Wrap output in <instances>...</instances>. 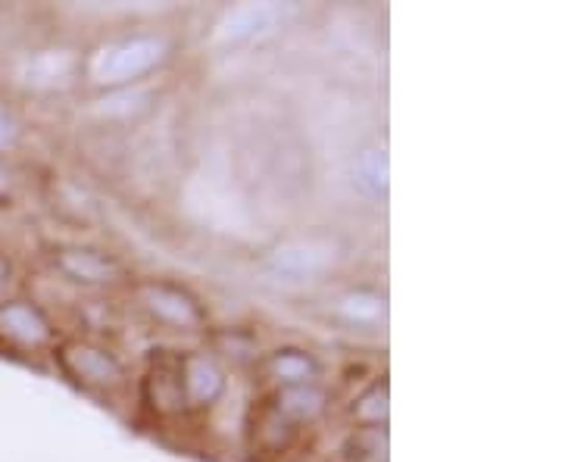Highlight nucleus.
Instances as JSON below:
<instances>
[{
  "label": "nucleus",
  "mask_w": 562,
  "mask_h": 462,
  "mask_svg": "<svg viewBox=\"0 0 562 462\" xmlns=\"http://www.w3.org/2000/svg\"><path fill=\"white\" fill-rule=\"evenodd\" d=\"M166 41L157 35H135V38H122L116 44H106L94 54L91 60V76L98 84H125L140 76H147L150 69H157L166 57Z\"/></svg>",
  "instance_id": "f257e3e1"
},
{
  "label": "nucleus",
  "mask_w": 562,
  "mask_h": 462,
  "mask_svg": "<svg viewBox=\"0 0 562 462\" xmlns=\"http://www.w3.org/2000/svg\"><path fill=\"white\" fill-rule=\"evenodd\" d=\"M63 372L88 391H116L125 384L122 362L98 343L69 341L57 350Z\"/></svg>",
  "instance_id": "f03ea898"
},
{
  "label": "nucleus",
  "mask_w": 562,
  "mask_h": 462,
  "mask_svg": "<svg viewBox=\"0 0 562 462\" xmlns=\"http://www.w3.org/2000/svg\"><path fill=\"white\" fill-rule=\"evenodd\" d=\"M140 306L160 319L162 325H172L181 331H201L203 328V309L188 291H181L176 284L166 282H147L138 288Z\"/></svg>",
  "instance_id": "7ed1b4c3"
},
{
  "label": "nucleus",
  "mask_w": 562,
  "mask_h": 462,
  "mask_svg": "<svg viewBox=\"0 0 562 462\" xmlns=\"http://www.w3.org/2000/svg\"><path fill=\"white\" fill-rule=\"evenodd\" d=\"M0 338L22 350H38L54 341V325L35 303L7 301L0 303Z\"/></svg>",
  "instance_id": "20e7f679"
},
{
  "label": "nucleus",
  "mask_w": 562,
  "mask_h": 462,
  "mask_svg": "<svg viewBox=\"0 0 562 462\" xmlns=\"http://www.w3.org/2000/svg\"><path fill=\"white\" fill-rule=\"evenodd\" d=\"M288 13H291V7H279V3H244L220 22L216 41L220 44H241V41L262 38V35L276 32Z\"/></svg>",
  "instance_id": "39448f33"
},
{
  "label": "nucleus",
  "mask_w": 562,
  "mask_h": 462,
  "mask_svg": "<svg viewBox=\"0 0 562 462\" xmlns=\"http://www.w3.org/2000/svg\"><path fill=\"white\" fill-rule=\"evenodd\" d=\"M50 260L57 266L63 279L79 284H110L122 275V266L113 257H106L101 250H88V247H57L50 253Z\"/></svg>",
  "instance_id": "423d86ee"
},
{
  "label": "nucleus",
  "mask_w": 562,
  "mask_h": 462,
  "mask_svg": "<svg viewBox=\"0 0 562 462\" xmlns=\"http://www.w3.org/2000/svg\"><path fill=\"white\" fill-rule=\"evenodd\" d=\"M181 391H184V406H213L225 394V375L216 362L206 353H184L179 357Z\"/></svg>",
  "instance_id": "0eeeda50"
},
{
  "label": "nucleus",
  "mask_w": 562,
  "mask_h": 462,
  "mask_svg": "<svg viewBox=\"0 0 562 462\" xmlns=\"http://www.w3.org/2000/svg\"><path fill=\"white\" fill-rule=\"evenodd\" d=\"M144 394L160 416H176L184 409L179 357H154L150 372L144 379Z\"/></svg>",
  "instance_id": "6e6552de"
},
{
  "label": "nucleus",
  "mask_w": 562,
  "mask_h": 462,
  "mask_svg": "<svg viewBox=\"0 0 562 462\" xmlns=\"http://www.w3.org/2000/svg\"><path fill=\"white\" fill-rule=\"evenodd\" d=\"M266 266L281 279L303 282V279L322 275L331 266V253L325 247H316V244H284L266 257Z\"/></svg>",
  "instance_id": "1a4fd4ad"
},
{
  "label": "nucleus",
  "mask_w": 562,
  "mask_h": 462,
  "mask_svg": "<svg viewBox=\"0 0 562 462\" xmlns=\"http://www.w3.org/2000/svg\"><path fill=\"white\" fill-rule=\"evenodd\" d=\"M269 406L291 425H310L325 413L328 394L322 387H316V384H288V387L276 391V397L269 401Z\"/></svg>",
  "instance_id": "9d476101"
},
{
  "label": "nucleus",
  "mask_w": 562,
  "mask_h": 462,
  "mask_svg": "<svg viewBox=\"0 0 562 462\" xmlns=\"http://www.w3.org/2000/svg\"><path fill=\"white\" fill-rule=\"evenodd\" d=\"M76 69V60L72 54L66 50H44V54H35L20 66V79L29 84V88H57L63 81H69Z\"/></svg>",
  "instance_id": "9b49d317"
},
{
  "label": "nucleus",
  "mask_w": 562,
  "mask_h": 462,
  "mask_svg": "<svg viewBox=\"0 0 562 462\" xmlns=\"http://www.w3.org/2000/svg\"><path fill=\"white\" fill-rule=\"evenodd\" d=\"M347 462H387V428L384 425H360L353 428L341 447Z\"/></svg>",
  "instance_id": "f8f14e48"
},
{
  "label": "nucleus",
  "mask_w": 562,
  "mask_h": 462,
  "mask_svg": "<svg viewBox=\"0 0 562 462\" xmlns=\"http://www.w3.org/2000/svg\"><path fill=\"white\" fill-rule=\"evenodd\" d=\"M269 375H272L276 382H281V387H288V384H313V379L319 375V365H316V360H313L306 350L288 347V350L272 353V360H269Z\"/></svg>",
  "instance_id": "ddd939ff"
},
{
  "label": "nucleus",
  "mask_w": 562,
  "mask_h": 462,
  "mask_svg": "<svg viewBox=\"0 0 562 462\" xmlns=\"http://www.w3.org/2000/svg\"><path fill=\"white\" fill-rule=\"evenodd\" d=\"M150 106V91L147 88H120L113 94H106L98 103V113L110 116V120H128V116H138Z\"/></svg>",
  "instance_id": "4468645a"
},
{
  "label": "nucleus",
  "mask_w": 562,
  "mask_h": 462,
  "mask_svg": "<svg viewBox=\"0 0 562 462\" xmlns=\"http://www.w3.org/2000/svg\"><path fill=\"white\" fill-rule=\"evenodd\" d=\"M353 416L362 425L387 422V382H375L369 391H362L357 403H353Z\"/></svg>",
  "instance_id": "2eb2a0df"
},
{
  "label": "nucleus",
  "mask_w": 562,
  "mask_h": 462,
  "mask_svg": "<svg viewBox=\"0 0 562 462\" xmlns=\"http://www.w3.org/2000/svg\"><path fill=\"white\" fill-rule=\"evenodd\" d=\"M341 313L350 322L375 325L379 319H384V301L379 294H369V291H353L341 301Z\"/></svg>",
  "instance_id": "dca6fc26"
},
{
  "label": "nucleus",
  "mask_w": 562,
  "mask_h": 462,
  "mask_svg": "<svg viewBox=\"0 0 562 462\" xmlns=\"http://www.w3.org/2000/svg\"><path fill=\"white\" fill-rule=\"evenodd\" d=\"M360 176L362 184L372 191V194H384L387 188V157L382 150H366L360 157Z\"/></svg>",
  "instance_id": "f3484780"
},
{
  "label": "nucleus",
  "mask_w": 562,
  "mask_h": 462,
  "mask_svg": "<svg viewBox=\"0 0 562 462\" xmlns=\"http://www.w3.org/2000/svg\"><path fill=\"white\" fill-rule=\"evenodd\" d=\"M16 142H20V122H16V116L0 103V154H3V150H13Z\"/></svg>",
  "instance_id": "a211bd4d"
},
{
  "label": "nucleus",
  "mask_w": 562,
  "mask_h": 462,
  "mask_svg": "<svg viewBox=\"0 0 562 462\" xmlns=\"http://www.w3.org/2000/svg\"><path fill=\"white\" fill-rule=\"evenodd\" d=\"M13 282V262L7 257H0V294L7 291V284Z\"/></svg>",
  "instance_id": "6ab92c4d"
},
{
  "label": "nucleus",
  "mask_w": 562,
  "mask_h": 462,
  "mask_svg": "<svg viewBox=\"0 0 562 462\" xmlns=\"http://www.w3.org/2000/svg\"><path fill=\"white\" fill-rule=\"evenodd\" d=\"M0 188H7V172H3V166H0Z\"/></svg>",
  "instance_id": "aec40b11"
}]
</instances>
